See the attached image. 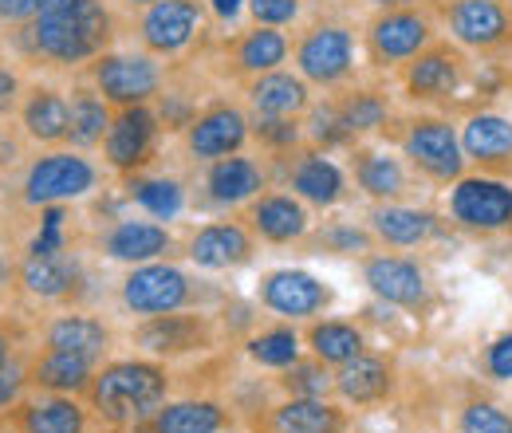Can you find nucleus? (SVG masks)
I'll use <instances>...</instances> for the list:
<instances>
[{
    "instance_id": "obj_37",
    "label": "nucleus",
    "mask_w": 512,
    "mask_h": 433,
    "mask_svg": "<svg viewBox=\"0 0 512 433\" xmlns=\"http://www.w3.org/2000/svg\"><path fill=\"white\" fill-rule=\"evenodd\" d=\"M67 107H71V134H67V146H75V150H83V154L99 150L103 138H107V130H111L115 107H111L87 79L71 83Z\"/></svg>"
},
{
    "instance_id": "obj_11",
    "label": "nucleus",
    "mask_w": 512,
    "mask_h": 433,
    "mask_svg": "<svg viewBox=\"0 0 512 433\" xmlns=\"http://www.w3.org/2000/svg\"><path fill=\"white\" fill-rule=\"evenodd\" d=\"M83 79L119 111V107H142V103H154L170 75H166V63L150 52H103L99 60L87 63Z\"/></svg>"
},
{
    "instance_id": "obj_1",
    "label": "nucleus",
    "mask_w": 512,
    "mask_h": 433,
    "mask_svg": "<svg viewBox=\"0 0 512 433\" xmlns=\"http://www.w3.org/2000/svg\"><path fill=\"white\" fill-rule=\"evenodd\" d=\"M119 40V20L107 0H44L40 12L20 28V44L32 60L48 67H87L111 52Z\"/></svg>"
},
{
    "instance_id": "obj_14",
    "label": "nucleus",
    "mask_w": 512,
    "mask_h": 433,
    "mask_svg": "<svg viewBox=\"0 0 512 433\" xmlns=\"http://www.w3.org/2000/svg\"><path fill=\"white\" fill-rule=\"evenodd\" d=\"M359 272H363V284L367 292L386 304V308H402V311H422L434 296V284L426 276V268L414 260V256H402L394 248H375L359 260Z\"/></svg>"
},
{
    "instance_id": "obj_16",
    "label": "nucleus",
    "mask_w": 512,
    "mask_h": 433,
    "mask_svg": "<svg viewBox=\"0 0 512 433\" xmlns=\"http://www.w3.org/2000/svg\"><path fill=\"white\" fill-rule=\"evenodd\" d=\"M158 142H162V119H158L154 103L119 107L115 119H111L107 138H103V162H107V170H115L119 178L142 174V170L154 162Z\"/></svg>"
},
{
    "instance_id": "obj_50",
    "label": "nucleus",
    "mask_w": 512,
    "mask_h": 433,
    "mask_svg": "<svg viewBox=\"0 0 512 433\" xmlns=\"http://www.w3.org/2000/svg\"><path fill=\"white\" fill-rule=\"evenodd\" d=\"M20 99H24V83H20L16 67L0 63V123L20 111Z\"/></svg>"
},
{
    "instance_id": "obj_15",
    "label": "nucleus",
    "mask_w": 512,
    "mask_h": 433,
    "mask_svg": "<svg viewBox=\"0 0 512 433\" xmlns=\"http://www.w3.org/2000/svg\"><path fill=\"white\" fill-rule=\"evenodd\" d=\"M256 304L284 323H308L335 304V288L304 268H272L256 284Z\"/></svg>"
},
{
    "instance_id": "obj_10",
    "label": "nucleus",
    "mask_w": 512,
    "mask_h": 433,
    "mask_svg": "<svg viewBox=\"0 0 512 433\" xmlns=\"http://www.w3.org/2000/svg\"><path fill=\"white\" fill-rule=\"evenodd\" d=\"M99 166L75 150V146H56V150H44L28 162L24 170V182H20V201L32 205V209H44V205H67V201H79L87 193L99 189Z\"/></svg>"
},
{
    "instance_id": "obj_52",
    "label": "nucleus",
    "mask_w": 512,
    "mask_h": 433,
    "mask_svg": "<svg viewBox=\"0 0 512 433\" xmlns=\"http://www.w3.org/2000/svg\"><path fill=\"white\" fill-rule=\"evenodd\" d=\"M205 8H209V20H213V24L233 28V24L241 20V12L249 8V0H205Z\"/></svg>"
},
{
    "instance_id": "obj_13",
    "label": "nucleus",
    "mask_w": 512,
    "mask_h": 433,
    "mask_svg": "<svg viewBox=\"0 0 512 433\" xmlns=\"http://www.w3.org/2000/svg\"><path fill=\"white\" fill-rule=\"evenodd\" d=\"M398 83H402V95L414 103V107H449L461 87L469 83V56L465 48H457L453 40H434L426 52H418L414 60L398 71Z\"/></svg>"
},
{
    "instance_id": "obj_26",
    "label": "nucleus",
    "mask_w": 512,
    "mask_h": 433,
    "mask_svg": "<svg viewBox=\"0 0 512 433\" xmlns=\"http://www.w3.org/2000/svg\"><path fill=\"white\" fill-rule=\"evenodd\" d=\"M174 248H178V237L170 233L166 221H154V217H119L99 237V252L107 260L130 264V268L150 264V260H170Z\"/></svg>"
},
{
    "instance_id": "obj_43",
    "label": "nucleus",
    "mask_w": 512,
    "mask_h": 433,
    "mask_svg": "<svg viewBox=\"0 0 512 433\" xmlns=\"http://www.w3.org/2000/svg\"><path fill=\"white\" fill-rule=\"evenodd\" d=\"M276 386L288 398H327V394H335V371L327 363H320L316 355H304L288 371H280Z\"/></svg>"
},
{
    "instance_id": "obj_41",
    "label": "nucleus",
    "mask_w": 512,
    "mask_h": 433,
    "mask_svg": "<svg viewBox=\"0 0 512 433\" xmlns=\"http://www.w3.org/2000/svg\"><path fill=\"white\" fill-rule=\"evenodd\" d=\"M304 248L327 252V256H359V260H363L367 252L379 248V241H375V233H371L367 225H359V221H323L320 229L308 233Z\"/></svg>"
},
{
    "instance_id": "obj_17",
    "label": "nucleus",
    "mask_w": 512,
    "mask_h": 433,
    "mask_svg": "<svg viewBox=\"0 0 512 433\" xmlns=\"http://www.w3.org/2000/svg\"><path fill=\"white\" fill-rule=\"evenodd\" d=\"M253 138V126H249V111L241 103H229V99H213L209 107L197 111V119L186 126L182 134V146L193 162H217V158H229V154H241Z\"/></svg>"
},
{
    "instance_id": "obj_38",
    "label": "nucleus",
    "mask_w": 512,
    "mask_h": 433,
    "mask_svg": "<svg viewBox=\"0 0 512 433\" xmlns=\"http://www.w3.org/2000/svg\"><path fill=\"white\" fill-rule=\"evenodd\" d=\"M335 107H339V115H343V126L355 134V142L383 134L386 126H390V119H394L390 95H386L383 87H359V83H347V87L335 95Z\"/></svg>"
},
{
    "instance_id": "obj_6",
    "label": "nucleus",
    "mask_w": 512,
    "mask_h": 433,
    "mask_svg": "<svg viewBox=\"0 0 512 433\" xmlns=\"http://www.w3.org/2000/svg\"><path fill=\"white\" fill-rule=\"evenodd\" d=\"M438 40L430 4L418 8H375L363 24V56L375 71H402L418 52Z\"/></svg>"
},
{
    "instance_id": "obj_30",
    "label": "nucleus",
    "mask_w": 512,
    "mask_h": 433,
    "mask_svg": "<svg viewBox=\"0 0 512 433\" xmlns=\"http://www.w3.org/2000/svg\"><path fill=\"white\" fill-rule=\"evenodd\" d=\"M245 103L249 115H272V119H304L312 99V83L300 71L276 67L256 79H245Z\"/></svg>"
},
{
    "instance_id": "obj_24",
    "label": "nucleus",
    "mask_w": 512,
    "mask_h": 433,
    "mask_svg": "<svg viewBox=\"0 0 512 433\" xmlns=\"http://www.w3.org/2000/svg\"><path fill=\"white\" fill-rule=\"evenodd\" d=\"M40 347L67 351V355H79V359L103 367L115 351V327L107 319L91 315V311L67 308L40 327Z\"/></svg>"
},
{
    "instance_id": "obj_51",
    "label": "nucleus",
    "mask_w": 512,
    "mask_h": 433,
    "mask_svg": "<svg viewBox=\"0 0 512 433\" xmlns=\"http://www.w3.org/2000/svg\"><path fill=\"white\" fill-rule=\"evenodd\" d=\"M44 0H0V24L8 28H24L36 12H40Z\"/></svg>"
},
{
    "instance_id": "obj_48",
    "label": "nucleus",
    "mask_w": 512,
    "mask_h": 433,
    "mask_svg": "<svg viewBox=\"0 0 512 433\" xmlns=\"http://www.w3.org/2000/svg\"><path fill=\"white\" fill-rule=\"evenodd\" d=\"M28 351H36L28 327L20 319H12V315H0V371L8 363H16L20 355H28Z\"/></svg>"
},
{
    "instance_id": "obj_28",
    "label": "nucleus",
    "mask_w": 512,
    "mask_h": 433,
    "mask_svg": "<svg viewBox=\"0 0 512 433\" xmlns=\"http://www.w3.org/2000/svg\"><path fill=\"white\" fill-rule=\"evenodd\" d=\"M461 130V150L465 162L477 174H497L505 178L512 174V119L501 111H473Z\"/></svg>"
},
{
    "instance_id": "obj_33",
    "label": "nucleus",
    "mask_w": 512,
    "mask_h": 433,
    "mask_svg": "<svg viewBox=\"0 0 512 433\" xmlns=\"http://www.w3.org/2000/svg\"><path fill=\"white\" fill-rule=\"evenodd\" d=\"M237 426L233 410L217 398H178L158 406L146 422L123 433H229Z\"/></svg>"
},
{
    "instance_id": "obj_3",
    "label": "nucleus",
    "mask_w": 512,
    "mask_h": 433,
    "mask_svg": "<svg viewBox=\"0 0 512 433\" xmlns=\"http://www.w3.org/2000/svg\"><path fill=\"white\" fill-rule=\"evenodd\" d=\"M379 138H386V146H394L406 158V166L434 186H453L461 174H469V162L461 150V130L438 111L394 115Z\"/></svg>"
},
{
    "instance_id": "obj_18",
    "label": "nucleus",
    "mask_w": 512,
    "mask_h": 433,
    "mask_svg": "<svg viewBox=\"0 0 512 433\" xmlns=\"http://www.w3.org/2000/svg\"><path fill=\"white\" fill-rule=\"evenodd\" d=\"M0 433H95V414L75 394H24L0 414Z\"/></svg>"
},
{
    "instance_id": "obj_22",
    "label": "nucleus",
    "mask_w": 512,
    "mask_h": 433,
    "mask_svg": "<svg viewBox=\"0 0 512 433\" xmlns=\"http://www.w3.org/2000/svg\"><path fill=\"white\" fill-rule=\"evenodd\" d=\"M268 162H260L253 154H229L217 162H205L201 174V205L209 209H245L253 197L268 189Z\"/></svg>"
},
{
    "instance_id": "obj_34",
    "label": "nucleus",
    "mask_w": 512,
    "mask_h": 433,
    "mask_svg": "<svg viewBox=\"0 0 512 433\" xmlns=\"http://www.w3.org/2000/svg\"><path fill=\"white\" fill-rule=\"evenodd\" d=\"M351 414L343 410V402L331 398H288L268 406L260 430L264 433H347Z\"/></svg>"
},
{
    "instance_id": "obj_36",
    "label": "nucleus",
    "mask_w": 512,
    "mask_h": 433,
    "mask_svg": "<svg viewBox=\"0 0 512 433\" xmlns=\"http://www.w3.org/2000/svg\"><path fill=\"white\" fill-rule=\"evenodd\" d=\"M304 347H308V355H316L331 371L343 367V363H351V359H359L363 351H371L367 331L355 319H335V315L331 319H308Z\"/></svg>"
},
{
    "instance_id": "obj_40",
    "label": "nucleus",
    "mask_w": 512,
    "mask_h": 433,
    "mask_svg": "<svg viewBox=\"0 0 512 433\" xmlns=\"http://www.w3.org/2000/svg\"><path fill=\"white\" fill-rule=\"evenodd\" d=\"M245 355L264 371H288L296 359H304V335L280 319V323L260 327L245 339Z\"/></svg>"
},
{
    "instance_id": "obj_47",
    "label": "nucleus",
    "mask_w": 512,
    "mask_h": 433,
    "mask_svg": "<svg viewBox=\"0 0 512 433\" xmlns=\"http://www.w3.org/2000/svg\"><path fill=\"white\" fill-rule=\"evenodd\" d=\"M481 371L493 382H512V331H501L481 351Z\"/></svg>"
},
{
    "instance_id": "obj_54",
    "label": "nucleus",
    "mask_w": 512,
    "mask_h": 433,
    "mask_svg": "<svg viewBox=\"0 0 512 433\" xmlns=\"http://www.w3.org/2000/svg\"><path fill=\"white\" fill-rule=\"evenodd\" d=\"M123 4H130V8H150V4H158V0H123Z\"/></svg>"
},
{
    "instance_id": "obj_35",
    "label": "nucleus",
    "mask_w": 512,
    "mask_h": 433,
    "mask_svg": "<svg viewBox=\"0 0 512 433\" xmlns=\"http://www.w3.org/2000/svg\"><path fill=\"white\" fill-rule=\"evenodd\" d=\"M95 363L67 355V351H52V347H36L28 359V382L32 390H48V394H75L83 398L91 378H95Z\"/></svg>"
},
{
    "instance_id": "obj_46",
    "label": "nucleus",
    "mask_w": 512,
    "mask_h": 433,
    "mask_svg": "<svg viewBox=\"0 0 512 433\" xmlns=\"http://www.w3.org/2000/svg\"><path fill=\"white\" fill-rule=\"evenodd\" d=\"M245 12L253 16V24L264 28H292L304 12V0H249Z\"/></svg>"
},
{
    "instance_id": "obj_25",
    "label": "nucleus",
    "mask_w": 512,
    "mask_h": 433,
    "mask_svg": "<svg viewBox=\"0 0 512 433\" xmlns=\"http://www.w3.org/2000/svg\"><path fill=\"white\" fill-rule=\"evenodd\" d=\"M442 217L426 205H406V201H383L367 209V229L375 233L379 248H394V252H414L426 248L438 233H442Z\"/></svg>"
},
{
    "instance_id": "obj_9",
    "label": "nucleus",
    "mask_w": 512,
    "mask_h": 433,
    "mask_svg": "<svg viewBox=\"0 0 512 433\" xmlns=\"http://www.w3.org/2000/svg\"><path fill=\"white\" fill-rule=\"evenodd\" d=\"M446 217L469 237L512 233V182L497 174H461L446 186Z\"/></svg>"
},
{
    "instance_id": "obj_44",
    "label": "nucleus",
    "mask_w": 512,
    "mask_h": 433,
    "mask_svg": "<svg viewBox=\"0 0 512 433\" xmlns=\"http://www.w3.org/2000/svg\"><path fill=\"white\" fill-rule=\"evenodd\" d=\"M253 138L268 158H288L300 146H308L304 138V119H272V115H249Z\"/></svg>"
},
{
    "instance_id": "obj_2",
    "label": "nucleus",
    "mask_w": 512,
    "mask_h": 433,
    "mask_svg": "<svg viewBox=\"0 0 512 433\" xmlns=\"http://www.w3.org/2000/svg\"><path fill=\"white\" fill-rule=\"evenodd\" d=\"M170 390H174L170 363H158L146 355L142 359H107L91 378L83 402L91 406V414L103 430L123 433L146 422L158 406H166Z\"/></svg>"
},
{
    "instance_id": "obj_45",
    "label": "nucleus",
    "mask_w": 512,
    "mask_h": 433,
    "mask_svg": "<svg viewBox=\"0 0 512 433\" xmlns=\"http://www.w3.org/2000/svg\"><path fill=\"white\" fill-rule=\"evenodd\" d=\"M457 433H512V414L493 398H465L457 410Z\"/></svg>"
},
{
    "instance_id": "obj_8",
    "label": "nucleus",
    "mask_w": 512,
    "mask_h": 433,
    "mask_svg": "<svg viewBox=\"0 0 512 433\" xmlns=\"http://www.w3.org/2000/svg\"><path fill=\"white\" fill-rule=\"evenodd\" d=\"M130 343L158 363H178L190 355H209L221 343V323L205 308L170 311V315H150L138 319L130 331Z\"/></svg>"
},
{
    "instance_id": "obj_39",
    "label": "nucleus",
    "mask_w": 512,
    "mask_h": 433,
    "mask_svg": "<svg viewBox=\"0 0 512 433\" xmlns=\"http://www.w3.org/2000/svg\"><path fill=\"white\" fill-rule=\"evenodd\" d=\"M127 197L154 221H174L186 209V186L170 174H130Z\"/></svg>"
},
{
    "instance_id": "obj_27",
    "label": "nucleus",
    "mask_w": 512,
    "mask_h": 433,
    "mask_svg": "<svg viewBox=\"0 0 512 433\" xmlns=\"http://www.w3.org/2000/svg\"><path fill=\"white\" fill-rule=\"evenodd\" d=\"M398 390V363L386 351H363L359 359L335 367V398L355 410H371L394 398Z\"/></svg>"
},
{
    "instance_id": "obj_4",
    "label": "nucleus",
    "mask_w": 512,
    "mask_h": 433,
    "mask_svg": "<svg viewBox=\"0 0 512 433\" xmlns=\"http://www.w3.org/2000/svg\"><path fill=\"white\" fill-rule=\"evenodd\" d=\"M217 292L186 272L182 264L170 260H150V264H134L127 276L119 280V300L130 315L150 319V315H170V311L201 308L205 300H213Z\"/></svg>"
},
{
    "instance_id": "obj_29",
    "label": "nucleus",
    "mask_w": 512,
    "mask_h": 433,
    "mask_svg": "<svg viewBox=\"0 0 512 433\" xmlns=\"http://www.w3.org/2000/svg\"><path fill=\"white\" fill-rule=\"evenodd\" d=\"M16 280L24 284L28 296L44 300V304H75L79 300V284H83V268L75 256L64 252H36L28 248L20 268H16Z\"/></svg>"
},
{
    "instance_id": "obj_5",
    "label": "nucleus",
    "mask_w": 512,
    "mask_h": 433,
    "mask_svg": "<svg viewBox=\"0 0 512 433\" xmlns=\"http://www.w3.org/2000/svg\"><path fill=\"white\" fill-rule=\"evenodd\" d=\"M296 71L323 91H343L359 71V32L347 20H316L292 40Z\"/></svg>"
},
{
    "instance_id": "obj_21",
    "label": "nucleus",
    "mask_w": 512,
    "mask_h": 433,
    "mask_svg": "<svg viewBox=\"0 0 512 433\" xmlns=\"http://www.w3.org/2000/svg\"><path fill=\"white\" fill-rule=\"evenodd\" d=\"M347 174H351V182L359 186V193L371 205L406 201V193L414 189V178H418L398 150L371 146V142H359V146L347 150Z\"/></svg>"
},
{
    "instance_id": "obj_20",
    "label": "nucleus",
    "mask_w": 512,
    "mask_h": 433,
    "mask_svg": "<svg viewBox=\"0 0 512 433\" xmlns=\"http://www.w3.org/2000/svg\"><path fill=\"white\" fill-rule=\"evenodd\" d=\"M245 225L253 229V237L268 248H292L304 245L312 233V209L288 193V189H264L245 205Z\"/></svg>"
},
{
    "instance_id": "obj_7",
    "label": "nucleus",
    "mask_w": 512,
    "mask_h": 433,
    "mask_svg": "<svg viewBox=\"0 0 512 433\" xmlns=\"http://www.w3.org/2000/svg\"><path fill=\"white\" fill-rule=\"evenodd\" d=\"M430 12L457 48L485 60L512 56V0H438Z\"/></svg>"
},
{
    "instance_id": "obj_31",
    "label": "nucleus",
    "mask_w": 512,
    "mask_h": 433,
    "mask_svg": "<svg viewBox=\"0 0 512 433\" xmlns=\"http://www.w3.org/2000/svg\"><path fill=\"white\" fill-rule=\"evenodd\" d=\"M16 123H20V134H24L28 142H36V146H48V150L67 146V134H71L67 91L48 87V83H32V87H24Z\"/></svg>"
},
{
    "instance_id": "obj_53",
    "label": "nucleus",
    "mask_w": 512,
    "mask_h": 433,
    "mask_svg": "<svg viewBox=\"0 0 512 433\" xmlns=\"http://www.w3.org/2000/svg\"><path fill=\"white\" fill-rule=\"evenodd\" d=\"M371 8H418V4H430V0H367Z\"/></svg>"
},
{
    "instance_id": "obj_32",
    "label": "nucleus",
    "mask_w": 512,
    "mask_h": 433,
    "mask_svg": "<svg viewBox=\"0 0 512 433\" xmlns=\"http://www.w3.org/2000/svg\"><path fill=\"white\" fill-rule=\"evenodd\" d=\"M288 56H292V36L284 28L253 24L225 40V67L237 79H256L264 71H276L288 63Z\"/></svg>"
},
{
    "instance_id": "obj_49",
    "label": "nucleus",
    "mask_w": 512,
    "mask_h": 433,
    "mask_svg": "<svg viewBox=\"0 0 512 433\" xmlns=\"http://www.w3.org/2000/svg\"><path fill=\"white\" fill-rule=\"evenodd\" d=\"M28 359H32V351L20 355L16 363H8V367L0 371V414L12 410V406L28 394V386H32V382H28Z\"/></svg>"
},
{
    "instance_id": "obj_23",
    "label": "nucleus",
    "mask_w": 512,
    "mask_h": 433,
    "mask_svg": "<svg viewBox=\"0 0 512 433\" xmlns=\"http://www.w3.org/2000/svg\"><path fill=\"white\" fill-rule=\"evenodd\" d=\"M284 189L296 193L308 209H335L347 201V170L331 162L327 150L300 146L284 158Z\"/></svg>"
},
{
    "instance_id": "obj_12",
    "label": "nucleus",
    "mask_w": 512,
    "mask_h": 433,
    "mask_svg": "<svg viewBox=\"0 0 512 433\" xmlns=\"http://www.w3.org/2000/svg\"><path fill=\"white\" fill-rule=\"evenodd\" d=\"M205 32H209L205 0H158V4L142 8L134 20V36H138L142 52H150L158 60L190 56Z\"/></svg>"
},
{
    "instance_id": "obj_42",
    "label": "nucleus",
    "mask_w": 512,
    "mask_h": 433,
    "mask_svg": "<svg viewBox=\"0 0 512 433\" xmlns=\"http://www.w3.org/2000/svg\"><path fill=\"white\" fill-rule=\"evenodd\" d=\"M304 138H308V146L327 150V154H331V150H351V146H359L355 134L343 126V115H339V107H335V95L308 107V115H304Z\"/></svg>"
},
{
    "instance_id": "obj_19",
    "label": "nucleus",
    "mask_w": 512,
    "mask_h": 433,
    "mask_svg": "<svg viewBox=\"0 0 512 433\" xmlns=\"http://www.w3.org/2000/svg\"><path fill=\"white\" fill-rule=\"evenodd\" d=\"M256 245L260 241L245 225V217H217L193 229L190 241L182 245V256L201 272H237L256 260Z\"/></svg>"
}]
</instances>
